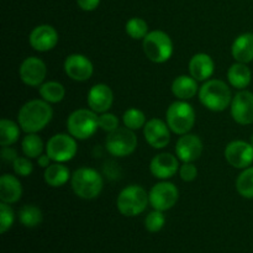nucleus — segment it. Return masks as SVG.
<instances>
[{
    "instance_id": "obj_1",
    "label": "nucleus",
    "mask_w": 253,
    "mask_h": 253,
    "mask_svg": "<svg viewBox=\"0 0 253 253\" xmlns=\"http://www.w3.org/2000/svg\"><path fill=\"white\" fill-rule=\"evenodd\" d=\"M53 118V110L43 99H35L25 103L17 114V123L24 132L37 133L43 130Z\"/></svg>"
},
{
    "instance_id": "obj_2",
    "label": "nucleus",
    "mask_w": 253,
    "mask_h": 253,
    "mask_svg": "<svg viewBox=\"0 0 253 253\" xmlns=\"http://www.w3.org/2000/svg\"><path fill=\"white\" fill-rule=\"evenodd\" d=\"M199 100L209 110L220 113L231 105V90L225 82L220 79H209L200 86Z\"/></svg>"
},
{
    "instance_id": "obj_3",
    "label": "nucleus",
    "mask_w": 253,
    "mask_h": 253,
    "mask_svg": "<svg viewBox=\"0 0 253 253\" xmlns=\"http://www.w3.org/2000/svg\"><path fill=\"white\" fill-rule=\"evenodd\" d=\"M71 184L77 197L91 200L100 195L104 188V180L98 170L89 167H82L72 174Z\"/></svg>"
},
{
    "instance_id": "obj_4",
    "label": "nucleus",
    "mask_w": 253,
    "mask_h": 253,
    "mask_svg": "<svg viewBox=\"0 0 253 253\" xmlns=\"http://www.w3.org/2000/svg\"><path fill=\"white\" fill-rule=\"evenodd\" d=\"M150 203L147 192L141 185H128L124 188L116 200L118 210L124 216L133 217L142 214Z\"/></svg>"
},
{
    "instance_id": "obj_5",
    "label": "nucleus",
    "mask_w": 253,
    "mask_h": 253,
    "mask_svg": "<svg viewBox=\"0 0 253 253\" xmlns=\"http://www.w3.org/2000/svg\"><path fill=\"white\" fill-rule=\"evenodd\" d=\"M166 123L170 131L177 135L189 133L195 124V111L185 100H178L168 106L166 113Z\"/></svg>"
},
{
    "instance_id": "obj_6",
    "label": "nucleus",
    "mask_w": 253,
    "mask_h": 253,
    "mask_svg": "<svg viewBox=\"0 0 253 253\" xmlns=\"http://www.w3.org/2000/svg\"><path fill=\"white\" fill-rule=\"evenodd\" d=\"M99 128V116L91 109H78L68 116L67 130L77 140L91 137Z\"/></svg>"
},
{
    "instance_id": "obj_7",
    "label": "nucleus",
    "mask_w": 253,
    "mask_h": 253,
    "mask_svg": "<svg viewBox=\"0 0 253 253\" xmlns=\"http://www.w3.org/2000/svg\"><path fill=\"white\" fill-rule=\"evenodd\" d=\"M146 57L153 63H165L173 54V42L169 35L161 30L148 32L142 41Z\"/></svg>"
},
{
    "instance_id": "obj_8",
    "label": "nucleus",
    "mask_w": 253,
    "mask_h": 253,
    "mask_svg": "<svg viewBox=\"0 0 253 253\" xmlns=\"http://www.w3.org/2000/svg\"><path fill=\"white\" fill-rule=\"evenodd\" d=\"M105 147L114 157H127L137 147V136L130 128L119 127L109 133L105 140Z\"/></svg>"
},
{
    "instance_id": "obj_9",
    "label": "nucleus",
    "mask_w": 253,
    "mask_h": 253,
    "mask_svg": "<svg viewBox=\"0 0 253 253\" xmlns=\"http://www.w3.org/2000/svg\"><path fill=\"white\" fill-rule=\"evenodd\" d=\"M77 138L71 133H57L48 140L46 145V153L53 162L66 163L73 160L77 155L78 146Z\"/></svg>"
},
{
    "instance_id": "obj_10",
    "label": "nucleus",
    "mask_w": 253,
    "mask_h": 253,
    "mask_svg": "<svg viewBox=\"0 0 253 253\" xmlns=\"http://www.w3.org/2000/svg\"><path fill=\"white\" fill-rule=\"evenodd\" d=\"M148 197H150V204L153 209L167 211L177 204L179 199V190L173 183L161 182L151 188Z\"/></svg>"
},
{
    "instance_id": "obj_11",
    "label": "nucleus",
    "mask_w": 253,
    "mask_h": 253,
    "mask_svg": "<svg viewBox=\"0 0 253 253\" xmlns=\"http://www.w3.org/2000/svg\"><path fill=\"white\" fill-rule=\"evenodd\" d=\"M225 160L237 169L251 167L253 163V146L242 140L231 141L225 147Z\"/></svg>"
},
{
    "instance_id": "obj_12",
    "label": "nucleus",
    "mask_w": 253,
    "mask_h": 253,
    "mask_svg": "<svg viewBox=\"0 0 253 253\" xmlns=\"http://www.w3.org/2000/svg\"><path fill=\"white\" fill-rule=\"evenodd\" d=\"M231 116L235 123L240 125H251L253 124V93L252 91L240 90L232 98Z\"/></svg>"
},
{
    "instance_id": "obj_13",
    "label": "nucleus",
    "mask_w": 253,
    "mask_h": 253,
    "mask_svg": "<svg viewBox=\"0 0 253 253\" xmlns=\"http://www.w3.org/2000/svg\"><path fill=\"white\" fill-rule=\"evenodd\" d=\"M20 79L29 86H39L43 84L47 74V67L42 59L37 57H27L19 69Z\"/></svg>"
},
{
    "instance_id": "obj_14",
    "label": "nucleus",
    "mask_w": 253,
    "mask_h": 253,
    "mask_svg": "<svg viewBox=\"0 0 253 253\" xmlns=\"http://www.w3.org/2000/svg\"><path fill=\"white\" fill-rule=\"evenodd\" d=\"M64 72L71 79L76 82H85L91 78L94 67L90 59L84 54H69L64 61Z\"/></svg>"
},
{
    "instance_id": "obj_15",
    "label": "nucleus",
    "mask_w": 253,
    "mask_h": 253,
    "mask_svg": "<svg viewBox=\"0 0 253 253\" xmlns=\"http://www.w3.org/2000/svg\"><path fill=\"white\" fill-rule=\"evenodd\" d=\"M203 153V141L199 136L185 133L175 143V155L183 163H193L199 160Z\"/></svg>"
},
{
    "instance_id": "obj_16",
    "label": "nucleus",
    "mask_w": 253,
    "mask_h": 253,
    "mask_svg": "<svg viewBox=\"0 0 253 253\" xmlns=\"http://www.w3.org/2000/svg\"><path fill=\"white\" fill-rule=\"evenodd\" d=\"M169 126L161 119H151L143 127V135L150 146L156 150H161L168 146L170 141Z\"/></svg>"
},
{
    "instance_id": "obj_17",
    "label": "nucleus",
    "mask_w": 253,
    "mask_h": 253,
    "mask_svg": "<svg viewBox=\"0 0 253 253\" xmlns=\"http://www.w3.org/2000/svg\"><path fill=\"white\" fill-rule=\"evenodd\" d=\"M58 32L51 25H39L32 30L29 37L31 47L39 52L53 49L58 43Z\"/></svg>"
},
{
    "instance_id": "obj_18",
    "label": "nucleus",
    "mask_w": 253,
    "mask_h": 253,
    "mask_svg": "<svg viewBox=\"0 0 253 253\" xmlns=\"http://www.w3.org/2000/svg\"><path fill=\"white\" fill-rule=\"evenodd\" d=\"M179 167L178 157L170 153H160L151 161L150 170L153 177L166 180L174 177L177 172H179Z\"/></svg>"
},
{
    "instance_id": "obj_19",
    "label": "nucleus",
    "mask_w": 253,
    "mask_h": 253,
    "mask_svg": "<svg viewBox=\"0 0 253 253\" xmlns=\"http://www.w3.org/2000/svg\"><path fill=\"white\" fill-rule=\"evenodd\" d=\"M114 103V93L109 85L104 83L95 84L88 91L89 109L96 114H103L109 111Z\"/></svg>"
},
{
    "instance_id": "obj_20",
    "label": "nucleus",
    "mask_w": 253,
    "mask_h": 253,
    "mask_svg": "<svg viewBox=\"0 0 253 253\" xmlns=\"http://www.w3.org/2000/svg\"><path fill=\"white\" fill-rule=\"evenodd\" d=\"M215 63L207 53H197L189 61V73L198 82L209 81L214 74Z\"/></svg>"
},
{
    "instance_id": "obj_21",
    "label": "nucleus",
    "mask_w": 253,
    "mask_h": 253,
    "mask_svg": "<svg viewBox=\"0 0 253 253\" xmlns=\"http://www.w3.org/2000/svg\"><path fill=\"white\" fill-rule=\"evenodd\" d=\"M21 197V182L15 175L2 174L0 177V200L6 204H14L19 202Z\"/></svg>"
},
{
    "instance_id": "obj_22",
    "label": "nucleus",
    "mask_w": 253,
    "mask_h": 253,
    "mask_svg": "<svg viewBox=\"0 0 253 253\" xmlns=\"http://www.w3.org/2000/svg\"><path fill=\"white\" fill-rule=\"evenodd\" d=\"M231 53L235 61L249 64L253 61V34L246 32L235 39L231 46Z\"/></svg>"
},
{
    "instance_id": "obj_23",
    "label": "nucleus",
    "mask_w": 253,
    "mask_h": 253,
    "mask_svg": "<svg viewBox=\"0 0 253 253\" xmlns=\"http://www.w3.org/2000/svg\"><path fill=\"white\" fill-rule=\"evenodd\" d=\"M172 93L179 100H189L194 98L197 93H199L198 81L192 76H184V74L177 77L172 83Z\"/></svg>"
},
{
    "instance_id": "obj_24",
    "label": "nucleus",
    "mask_w": 253,
    "mask_h": 253,
    "mask_svg": "<svg viewBox=\"0 0 253 253\" xmlns=\"http://www.w3.org/2000/svg\"><path fill=\"white\" fill-rule=\"evenodd\" d=\"M227 81L230 85L239 90H244L251 84L252 72L246 63H236L232 64L227 71Z\"/></svg>"
},
{
    "instance_id": "obj_25",
    "label": "nucleus",
    "mask_w": 253,
    "mask_h": 253,
    "mask_svg": "<svg viewBox=\"0 0 253 253\" xmlns=\"http://www.w3.org/2000/svg\"><path fill=\"white\" fill-rule=\"evenodd\" d=\"M43 178L47 185L52 188H59L63 187L71 179L72 175L67 166H64L63 163L53 162L44 169Z\"/></svg>"
},
{
    "instance_id": "obj_26",
    "label": "nucleus",
    "mask_w": 253,
    "mask_h": 253,
    "mask_svg": "<svg viewBox=\"0 0 253 253\" xmlns=\"http://www.w3.org/2000/svg\"><path fill=\"white\" fill-rule=\"evenodd\" d=\"M40 95L44 101L49 104H57L66 96V89L58 82H46L40 85Z\"/></svg>"
},
{
    "instance_id": "obj_27",
    "label": "nucleus",
    "mask_w": 253,
    "mask_h": 253,
    "mask_svg": "<svg viewBox=\"0 0 253 253\" xmlns=\"http://www.w3.org/2000/svg\"><path fill=\"white\" fill-rule=\"evenodd\" d=\"M20 125L7 119H2L0 121V145L1 147L11 146L19 140Z\"/></svg>"
},
{
    "instance_id": "obj_28",
    "label": "nucleus",
    "mask_w": 253,
    "mask_h": 253,
    "mask_svg": "<svg viewBox=\"0 0 253 253\" xmlns=\"http://www.w3.org/2000/svg\"><path fill=\"white\" fill-rule=\"evenodd\" d=\"M22 152L29 158H39L44 150L43 142L37 133H27L21 142Z\"/></svg>"
},
{
    "instance_id": "obj_29",
    "label": "nucleus",
    "mask_w": 253,
    "mask_h": 253,
    "mask_svg": "<svg viewBox=\"0 0 253 253\" xmlns=\"http://www.w3.org/2000/svg\"><path fill=\"white\" fill-rule=\"evenodd\" d=\"M42 211L40 208L35 207V205H24L19 211V220L25 227H32L39 226L42 222Z\"/></svg>"
},
{
    "instance_id": "obj_30",
    "label": "nucleus",
    "mask_w": 253,
    "mask_h": 253,
    "mask_svg": "<svg viewBox=\"0 0 253 253\" xmlns=\"http://www.w3.org/2000/svg\"><path fill=\"white\" fill-rule=\"evenodd\" d=\"M236 189L245 199H253V167L245 168L236 179Z\"/></svg>"
},
{
    "instance_id": "obj_31",
    "label": "nucleus",
    "mask_w": 253,
    "mask_h": 253,
    "mask_svg": "<svg viewBox=\"0 0 253 253\" xmlns=\"http://www.w3.org/2000/svg\"><path fill=\"white\" fill-rule=\"evenodd\" d=\"M123 121L125 127L130 128V130L136 131L140 130V128L145 127L146 125V115L143 114V111H141L140 109L131 108L124 113Z\"/></svg>"
},
{
    "instance_id": "obj_32",
    "label": "nucleus",
    "mask_w": 253,
    "mask_h": 253,
    "mask_svg": "<svg viewBox=\"0 0 253 253\" xmlns=\"http://www.w3.org/2000/svg\"><path fill=\"white\" fill-rule=\"evenodd\" d=\"M126 34L133 40H143L148 35V24L141 17H132L125 25Z\"/></svg>"
},
{
    "instance_id": "obj_33",
    "label": "nucleus",
    "mask_w": 253,
    "mask_h": 253,
    "mask_svg": "<svg viewBox=\"0 0 253 253\" xmlns=\"http://www.w3.org/2000/svg\"><path fill=\"white\" fill-rule=\"evenodd\" d=\"M166 224V217L163 211L153 210L146 216L145 227L150 232H160Z\"/></svg>"
},
{
    "instance_id": "obj_34",
    "label": "nucleus",
    "mask_w": 253,
    "mask_h": 253,
    "mask_svg": "<svg viewBox=\"0 0 253 253\" xmlns=\"http://www.w3.org/2000/svg\"><path fill=\"white\" fill-rule=\"evenodd\" d=\"M15 221L14 210L11 209L10 204L2 203L0 204V232L5 234Z\"/></svg>"
},
{
    "instance_id": "obj_35",
    "label": "nucleus",
    "mask_w": 253,
    "mask_h": 253,
    "mask_svg": "<svg viewBox=\"0 0 253 253\" xmlns=\"http://www.w3.org/2000/svg\"><path fill=\"white\" fill-rule=\"evenodd\" d=\"M99 127L108 133L115 131L116 128L120 127V126H119L118 116L113 113H108V111L100 114V115H99Z\"/></svg>"
},
{
    "instance_id": "obj_36",
    "label": "nucleus",
    "mask_w": 253,
    "mask_h": 253,
    "mask_svg": "<svg viewBox=\"0 0 253 253\" xmlns=\"http://www.w3.org/2000/svg\"><path fill=\"white\" fill-rule=\"evenodd\" d=\"M12 168H14V172L20 177H29L34 170V166L29 157H17L12 162Z\"/></svg>"
},
{
    "instance_id": "obj_37",
    "label": "nucleus",
    "mask_w": 253,
    "mask_h": 253,
    "mask_svg": "<svg viewBox=\"0 0 253 253\" xmlns=\"http://www.w3.org/2000/svg\"><path fill=\"white\" fill-rule=\"evenodd\" d=\"M179 177L184 182H193L198 177V169L193 163H183L179 167Z\"/></svg>"
},
{
    "instance_id": "obj_38",
    "label": "nucleus",
    "mask_w": 253,
    "mask_h": 253,
    "mask_svg": "<svg viewBox=\"0 0 253 253\" xmlns=\"http://www.w3.org/2000/svg\"><path fill=\"white\" fill-rule=\"evenodd\" d=\"M17 157H19V156H17V152L15 148L10 147V146H6V147L1 148V158L4 162L12 163Z\"/></svg>"
},
{
    "instance_id": "obj_39",
    "label": "nucleus",
    "mask_w": 253,
    "mask_h": 253,
    "mask_svg": "<svg viewBox=\"0 0 253 253\" xmlns=\"http://www.w3.org/2000/svg\"><path fill=\"white\" fill-rule=\"evenodd\" d=\"M77 4L83 11H94L100 4V0H77Z\"/></svg>"
},
{
    "instance_id": "obj_40",
    "label": "nucleus",
    "mask_w": 253,
    "mask_h": 253,
    "mask_svg": "<svg viewBox=\"0 0 253 253\" xmlns=\"http://www.w3.org/2000/svg\"><path fill=\"white\" fill-rule=\"evenodd\" d=\"M51 158H49V156L47 155H41L40 156L39 158H37V163H39V166L40 167H42V168H47L48 167L49 165H51Z\"/></svg>"
},
{
    "instance_id": "obj_41",
    "label": "nucleus",
    "mask_w": 253,
    "mask_h": 253,
    "mask_svg": "<svg viewBox=\"0 0 253 253\" xmlns=\"http://www.w3.org/2000/svg\"><path fill=\"white\" fill-rule=\"evenodd\" d=\"M250 143L253 146V133L251 135V137H250Z\"/></svg>"
}]
</instances>
